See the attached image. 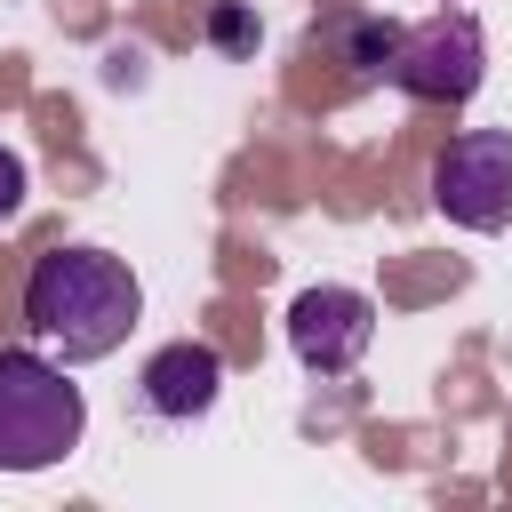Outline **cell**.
<instances>
[{"mask_svg":"<svg viewBox=\"0 0 512 512\" xmlns=\"http://www.w3.org/2000/svg\"><path fill=\"white\" fill-rule=\"evenodd\" d=\"M136 320H144V288H136L128 256H112V248H48V256H32L24 328L48 352H64L72 368L112 360Z\"/></svg>","mask_w":512,"mask_h":512,"instance_id":"obj_1","label":"cell"},{"mask_svg":"<svg viewBox=\"0 0 512 512\" xmlns=\"http://www.w3.org/2000/svg\"><path fill=\"white\" fill-rule=\"evenodd\" d=\"M416 104H464L480 80H488V40H480V16L472 8H440L424 24H400V56L392 72Z\"/></svg>","mask_w":512,"mask_h":512,"instance_id":"obj_3","label":"cell"},{"mask_svg":"<svg viewBox=\"0 0 512 512\" xmlns=\"http://www.w3.org/2000/svg\"><path fill=\"white\" fill-rule=\"evenodd\" d=\"M216 392H224V360H216V344H192V336L160 344V352L144 360V376H136V400H144V416H160V424L208 416Z\"/></svg>","mask_w":512,"mask_h":512,"instance_id":"obj_6","label":"cell"},{"mask_svg":"<svg viewBox=\"0 0 512 512\" xmlns=\"http://www.w3.org/2000/svg\"><path fill=\"white\" fill-rule=\"evenodd\" d=\"M392 56H400V24L392 16H360L344 32V64L352 72H392Z\"/></svg>","mask_w":512,"mask_h":512,"instance_id":"obj_7","label":"cell"},{"mask_svg":"<svg viewBox=\"0 0 512 512\" xmlns=\"http://www.w3.org/2000/svg\"><path fill=\"white\" fill-rule=\"evenodd\" d=\"M432 208L464 232L512 224V128H464L432 168Z\"/></svg>","mask_w":512,"mask_h":512,"instance_id":"obj_4","label":"cell"},{"mask_svg":"<svg viewBox=\"0 0 512 512\" xmlns=\"http://www.w3.org/2000/svg\"><path fill=\"white\" fill-rule=\"evenodd\" d=\"M88 400L40 352H0V472H48L80 448Z\"/></svg>","mask_w":512,"mask_h":512,"instance_id":"obj_2","label":"cell"},{"mask_svg":"<svg viewBox=\"0 0 512 512\" xmlns=\"http://www.w3.org/2000/svg\"><path fill=\"white\" fill-rule=\"evenodd\" d=\"M16 208H24V160H16V152H0V224H8Z\"/></svg>","mask_w":512,"mask_h":512,"instance_id":"obj_8","label":"cell"},{"mask_svg":"<svg viewBox=\"0 0 512 512\" xmlns=\"http://www.w3.org/2000/svg\"><path fill=\"white\" fill-rule=\"evenodd\" d=\"M368 344H376V304H368L360 288L320 280V288H304V296L288 304V352H296L312 376H352V368L368 360Z\"/></svg>","mask_w":512,"mask_h":512,"instance_id":"obj_5","label":"cell"},{"mask_svg":"<svg viewBox=\"0 0 512 512\" xmlns=\"http://www.w3.org/2000/svg\"><path fill=\"white\" fill-rule=\"evenodd\" d=\"M216 40H224V48H248V40H256V32H248V16H240L232 0L216 8Z\"/></svg>","mask_w":512,"mask_h":512,"instance_id":"obj_9","label":"cell"}]
</instances>
